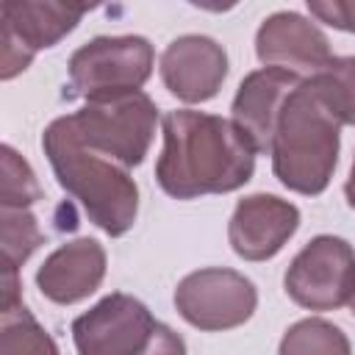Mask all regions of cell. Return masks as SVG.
Segmentation results:
<instances>
[{
	"instance_id": "cell-1",
	"label": "cell",
	"mask_w": 355,
	"mask_h": 355,
	"mask_svg": "<svg viewBox=\"0 0 355 355\" xmlns=\"http://www.w3.org/2000/svg\"><path fill=\"white\" fill-rule=\"evenodd\" d=\"M164 147L155 180L175 200L230 194L252 180L255 147L233 119L175 108L161 119Z\"/></svg>"
},
{
	"instance_id": "cell-2",
	"label": "cell",
	"mask_w": 355,
	"mask_h": 355,
	"mask_svg": "<svg viewBox=\"0 0 355 355\" xmlns=\"http://www.w3.org/2000/svg\"><path fill=\"white\" fill-rule=\"evenodd\" d=\"M42 150L53 166L58 186L83 208L92 225L111 239L125 236L139 216V186L130 172L94 150H89L69 114L53 119L42 133Z\"/></svg>"
},
{
	"instance_id": "cell-3",
	"label": "cell",
	"mask_w": 355,
	"mask_h": 355,
	"mask_svg": "<svg viewBox=\"0 0 355 355\" xmlns=\"http://www.w3.org/2000/svg\"><path fill=\"white\" fill-rule=\"evenodd\" d=\"M341 122L324 105L313 80H302L286 100L275 139H272V172L297 194H322L338 166Z\"/></svg>"
},
{
	"instance_id": "cell-4",
	"label": "cell",
	"mask_w": 355,
	"mask_h": 355,
	"mask_svg": "<svg viewBox=\"0 0 355 355\" xmlns=\"http://www.w3.org/2000/svg\"><path fill=\"white\" fill-rule=\"evenodd\" d=\"M78 355H186V341L122 291L97 300L72 322Z\"/></svg>"
},
{
	"instance_id": "cell-5",
	"label": "cell",
	"mask_w": 355,
	"mask_h": 355,
	"mask_svg": "<svg viewBox=\"0 0 355 355\" xmlns=\"http://www.w3.org/2000/svg\"><path fill=\"white\" fill-rule=\"evenodd\" d=\"M78 139L97 155L133 169L139 166L155 139L158 108L144 92H125L111 97L86 100L83 108L69 114Z\"/></svg>"
},
{
	"instance_id": "cell-6",
	"label": "cell",
	"mask_w": 355,
	"mask_h": 355,
	"mask_svg": "<svg viewBox=\"0 0 355 355\" xmlns=\"http://www.w3.org/2000/svg\"><path fill=\"white\" fill-rule=\"evenodd\" d=\"M155 67V50L150 39L128 36H94L80 44L67 64V100L111 97L125 92H141Z\"/></svg>"
},
{
	"instance_id": "cell-7",
	"label": "cell",
	"mask_w": 355,
	"mask_h": 355,
	"mask_svg": "<svg viewBox=\"0 0 355 355\" xmlns=\"http://www.w3.org/2000/svg\"><path fill=\"white\" fill-rule=\"evenodd\" d=\"M286 294L305 311H338L355 297V250L341 236H313L283 275Z\"/></svg>"
},
{
	"instance_id": "cell-8",
	"label": "cell",
	"mask_w": 355,
	"mask_h": 355,
	"mask_svg": "<svg viewBox=\"0 0 355 355\" xmlns=\"http://www.w3.org/2000/svg\"><path fill=\"white\" fill-rule=\"evenodd\" d=\"M175 308L183 322L205 333L241 327L258 308V288L236 269L208 266L189 272L175 288Z\"/></svg>"
},
{
	"instance_id": "cell-9",
	"label": "cell",
	"mask_w": 355,
	"mask_h": 355,
	"mask_svg": "<svg viewBox=\"0 0 355 355\" xmlns=\"http://www.w3.org/2000/svg\"><path fill=\"white\" fill-rule=\"evenodd\" d=\"M89 6L61 0H6L3 17V55L0 78L11 80L31 67L39 50L55 47L78 28Z\"/></svg>"
},
{
	"instance_id": "cell-10",
	"label": "cell",
	"mask_w": 355,
	"mask_h": 355,
	"mask_svg": "<svg viewBox=\"0 0 355 355\" xmlns=\"http://www.w3.org/2000/svg\"><path fill=\"white\" fill-rule=\"evenodd\" d=\"M255 55L263 67L286 69L302 80L319 75L333 61L324 31L297 11H275L261 22L255 33Z\"/></svg>"
},
{
	"instance_id": "cell-11",
	"label": "cell",
	"mask_w": 355,
	"mask_h": 355,
	"mask_svg": "<svg viewBox=\"0 0 355 355\" xmlns=\"http://www.w3.org/2000/svg\"><path fill=\"white\" fill-rule=\"evenodd\" d=\"M300 208L277 194H250L236 202L227 222L230 250L244 261H269L275 258L297 233Z\"/></svg>"
},
{
	"instance_id": "cell-12",
	"label": "cell",
	"mask_w": 355,
	"mask_h": 355,
	"mask_svg": "<svg viewBox=\"0 0 355 355\" xmlns=\"http://www.w3.org/2000/svg\"><path fill=\"white\" fill-rule=\"evenodd\" d=\"M158 72L172 97L189 105L208 103L219 94L227 78V53L211 36L186 33L166 44L158 61Z\"/></svg>"
},
{
	"instance_id": "cell-13",
	"label": "cell",
	"mask_w": 355,
	"mask_h": 355,
	"mask_svg": "<svg viewBox=\"0 0 355 355\" xmlns=\"http://www.w3.org/2000/svg\"><path fill=\"white\" fill-rule=\"evenodd\" d=\"M300 83H302V78H297L286 69H277V67L252 69L239 83L236 97L230 103V114H233V122L239 125V130L255 147V153L269 155L280 111H283L288 94Z\"/></svg>"
},
{
	"instance_id": "cell-14",
	"label": "cell",
	"mask_w": 355,
	"mask_h": 355,
	"mask_svg": "<svg viewBox=\"0 0 355 355\" xmlns=\"http://www.w3.org/2000/svg\"><path fill=\"white\" fill-rule=\"evenodd\" d=\"M105 269V247L92 236H80L61 244L44 258L36 272V288L55 305H75L100 288Z\"/></svg>"
},
{
	"instance_id": "cell-15",
	"label": "cell",
	"mask_w": 355,
	"mask_h": 355,
	"mask_svg": "<svg viewBox=\"0 0 355 355\" xmlns=\"http://www.w3.org/2000/svg\"><path fill=\"white\" fill-rule=\"evenodd\" d=\"M0 355H61V349L19 302L14 308H0Z\"/></svg>"
},
{
	"instance_id": "cell-16",
	"label": "cell",
	"mask_w": 355,
	"mask_h": 355,
	"mask_svg": "<svg viewBox=\"0 0 355 355\" xmlns=\"http://www.w3.org/2000/svg\"><path fill=\"white\" fill-rule=\"evenodd\" d=\"M277 355H352V344L338 324L308 316L283 333Z\"/></svg>"
},
{
	"instance_id": "cell-17",
	"label": "cell",
	"mask_w": 355,
	"mask_h": 355,
	"mask_svg": "<svg viewBox=\"0 0 355 355\" xmlns=\"http://www.w3.org/2000/svg\"><path fill=\"white\" fill-rule=\"evenodd\" d=\"M0 244L3 269L19 272V266L44 244V233L28 208H0Z\"/></svg>"
},
{
	"instance_id": "cell-18",
	"label": "cell",
	"mask_w": 355,
	"mask_h": 355,
	"mask_svg": "<svg viewBox=\"0 0 355 355\" xmlns=\"http://www.w3.org/2000/svg\"><path fill=\"white\" fill-rule=\"evenodd\" d=\"M311 80L333 116L341 125H355V55H333V61Z\"/></svg>"
},
{
	"instance_id": "cell-19",
	"label": "cell",
	"mask_w": 355,
	"mask_h": 355,
	"mask_svg": "<svg viewBox=\"0 0 355 355\" xmlns=\"http://www.w3.org/2000/svg\"><path fill=\"white\" fill-rule=\"evenodd\" d=\"M0 166H3V186H0V208H31L42 200V186L31 164L11 147H0Z\"/></svg>"
},
{
	"instance_id": "cell-20",
	"label": "cell",
	"mask_w": 355,
	"mask_h": 355,
	"mask_svg": "<svg viewBox=\"0 0 355 355\" xmlns=\"http://www.w3.org/2000/svg\"><path fill=\"white\" fill-rule=\"evenodd\" d=\"M308 11L336 31L355 33V0H308Z\"/></svg>"
},
{
	"instance_id": "cell-21",
	"label": "cell",
	"mask_w": 355,
	"mask_h": 355,
	"mask_svg": "<svg viewBox=\"0 0 355 355\" xmlns=\"http://www.w3.org/2000/svg\"><path fill=\"white\" fill-rule=\"evenodd\" d=\"M344 197H347V205L355 211V158H352V169H349V178L344 183Z\"/></svg>"
},
{
	"instance_id": "cell-22",
	"label": "cell",
	"mask_w": 355,
	"mask_h": 355,
	"mask_svg": "<svg viewBox=\"0 0 355 355\" xmlns=\"http://www.w3.org/2000/svg\"><path fill=\"white\" fill-rule=\"evenodd\" d=\"M349 311H352V313H355V297H352V300H349Z\"/></svg>"
}]
</instances>
